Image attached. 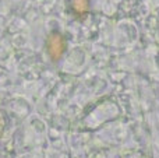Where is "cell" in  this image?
Wrapping results in <instances>:
<instances>
[{"label":"cell","instance_id":"1","mask_svg":"<svg viewBox=\"0 0 159 158\" xmlns=\"http://www.w3.org/2000/svg\"><path fill=\"white\" fill-rule=\"evenodd\" d=\"M64 49H66V42H64V38L60 34H52L48 38V52H49L50 58L53 60L60 59Z\"/></svg>","mask_w":159,"mask_h":158},{"label":"cell","instance_id":"2","mask_svg":"<svg viewBox=\"0 0 159 158\" xmlns=\"http://www.w3.org/2000/svg\"><path fill=\"white\" fill-rule=\"evenodd\" d=\"M71 8L78 16L87 14L89 10V0H71Z\"/></svg>","mask_w":159,"mask_h":158},{"label":"cell","instance_id":"3","mask_svg":"<svg viewBox=\"0 0 159 158\" xmlns=\"http://www.w3.org/2000/svg\"><path fill=\"white\" fill-rule=\"evenodd\" d=\"M4 128H6V118H4V115L0 112V136H2Z\"/></svg>","mask_w":159,"mask_h":158}]
</instances>
